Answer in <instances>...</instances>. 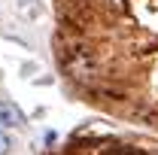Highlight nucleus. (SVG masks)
Instances as JSON below:
<instances>
[{"label":"nucleus","mask_w":158,"mask_h":155,"mask_svg":"<svg viewBox=\"0 0 158 155\" xmlns=\"http://www.w3.org/2000/svg\"><path fill=\"white\" fill-rule=\"evenodd\" d=\"M27 119H24V113H21L15 103H9V100H0V125L3 128H21Z\"/></svg>","instance_id":"obj_1"},{"label":"nucleus","mask_w":158,"mask_h":155,"mask_svg":"<svg viewBox=\"0 0 158 155\" xmlns=\"http://www.w3.org/2000/svg\"><path fill=\"white\" fill-rule=\"evenodd\" d=\"M9 152H12V137H6L0 131V155H9Z\"/></svg>","instance_id":"obj_2"}]
</instances>
